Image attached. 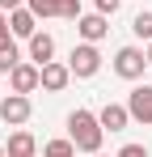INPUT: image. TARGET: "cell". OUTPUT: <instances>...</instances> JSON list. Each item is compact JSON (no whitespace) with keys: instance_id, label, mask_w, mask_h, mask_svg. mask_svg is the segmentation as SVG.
Segmentation results:
<instances>
[{"instance_id":"1","label":"cell","mask_w":152,"mask_h":157,"mask_svg":"<svg viewBox=\"0 0 152 157\" xmlns=\"http://www.w3.org/2000/svg\"><path fill=\"white\" fill-rule=\"evenodd\" d=\"M68 140L76 144V153H101V140H106V128L97 123L93 110L76 106L68 115Z\"/></svg>"},{"instance_id":"2","label":"cell","mask_w":152,"mask_h":157,"mask_svg":"<svg viewBox=\"0 0 152 157\" xmlns=\"http://www.w3.org/2000/svg\"><path fill=\"white\" fill-rule=\"evenodd\" d=\"M144 68H148V51H144V47L131 43V47H118V51H114V72L123 81H139Z\"/></svg>"},{"instance_id":"3","label":"cell","mask_w":152,"mask_h":157,"mask_svg":"<svg viewBox=\"0 0 152 157\" xmlns=\"http://www.w3.org/2000/svg\"><path fill=\"white\" fill-rule=\"evenodd\" d=\"M68 68H72V77H97V68H101V51H97V43H80V47H72V55H68Z\"/></svg>"},{"instance_id":"4","label":"cell","mask_w":152,"mask_h":157,"mask_svg":"<svg viewBox=\"0 0 152 157\" xmlns=\"http://www.w3.org/2000/svg\"><path fill=\"white\" fill-rule=\"evenodd\" d=\"M30 115H34L30 94H4V98H0V119H4L9 128H21Z\"/></svg>"},{"instance_id":"5","label":"cell","mask_w":152,"mask_h":157,"mask_svg":"<svg viewBox=\"0 0 152 157\" xmlns=\"http://www.w3.org/2000/svg\"><path fill=\"white\" fill-rule=\"evenodd\" d=\"M34 89H38V64H34V59L13 64V72H9V94H34Z\"/></svg>"},{"instance_id":"6","label":"cell","mask_w":152,"mask_h":157,"mask_svg":"<svg viewBox=\"0 0 152 157\" xmlns=\"http://www.w3.org/2000/svg\"><path fill=\"white\" fill-rule=\"evenodd\" d=\"M68 81H72V68H68V64H59V59H51V64L38 68V85H42L47 94H63V89H68Z\"/></svg>"},{"instance_id":"7","label":"cell","mask_w":152,"mask_h":157,"mask_svg":"<svg viewBox=\"0 0 152 157\" xmlns=\"http://www.w3.org/2000/svg\"><path fill=\"white\" fill-rule=\"evenodd\" d=\"M127 110H131V119L135 123H152V85H135L131 94H127Z\"/></svg>"},{"instance_id":"8","label":"cell","mask_w":152,"mask_h":157,"mask_svg":"<svg viewBox=\"0 0 152 157\" xmlns=\"http://www.w3.org/2000/svg\"><path fill=\"white\" fill-rule=\"evenodd\" d=\"M106 30H110V17H106V13H80V17H76L80 43H97V38H106Z\"/></svg>"},{"instance_id":"9","label":"cell","mask_w":152,"mask_h":157,"mask_svg":"<svg viewBox=\"0 0 152 157\" xmlns=\"http://www.w3.org/2000/svg\"><path fill=\"white\" fill-rule=\"evenodd\" d=\"M97 123H101L106 132H123L127 123H131V110H127V102H106V106L97 110Z\"/></svg>"},{"instance_id":"10","label":"cell","mask_w":152,"mask_h":157,"mask_svg":"<svg viewBox=\"0 0 152 157\" xmlns=\"http://www.w3.org/2000/svg\"><path fill=\"white\" fill-rule=\"evenodd\" d=\"M25 43H30V59H34V64H38V68H42V64H51V59H55V38H51L47 30H34V34H30V38H25Z\"/></svg>"},{"instance_id":"11","label":"cell","mask_w":152,"mask_h":157,"mask_svg":"<svg viewBox=\"0 0 152 157\" xmlns=\"http://www.w3.org/2000/svg\"><path fill=\"white\" fill-rule=\"evenodd\" d=\"M4 157H38V140H34L25 128H17L9 136V144H4Z\"/></svg>"},{"instance_id":"12","label":"cell","mask_w":152,"mask_h":157,"mask_svg":"<svg viewBox=\"0 0 152 157\" xmlns=\"http://www.w3.org/2000/svg\"><path fill=\"white\" fill-rule=\"evenodd\" d=\"M9 30H13V38H30V34L38 30V17L21 4V9H13V13H9Z\"/></svg>"},{"instance_id":"13","label":"cell","mask_w":152,"mask_h":157,"mask_svg":"<svg viewBox=\"0 0 152 157\" xmlns=\"http://www.w3.org/2000/svg\"><path fill=\"white\" fill-rule=\"evenodd\" d=\"M13 64H21V47H17V38H9V43L0 47V77H9Z\"/></svg>"},{"instance_id":"14","label":"cell","mask_w":152,"mask_h":157,"mask_svg":"<svg viewBox=\"0 0 152 157\" xmlns=\"http://www.w3.org/2000/svg\"><path fill=\"white\" fill-rule=\"evenodd\" d=\"M42 157H76V144L68 136H59V140H47L42 144Z\"/></svg>"},{"instance_id":"15","label":"cell","mask_w":152,"mask_h":157,"mask_svg":"<svg viewBox=\"0 0 152 157\" xmlns=\"http://www.w3.org/2000/svg\"><path fill=\"white\" fill-rule=\"evenodd\" d=\"M25 9L42 21V17H59V0H25Z\"/></svg>"},{"instance_id":"16","label":"cell","mask_w":152,"mask_h":157,"mask_svg":"<svg viewBox=\"0 0 152 157\" xmlns=\"http://www.w3.org/2000/svg\"><path fill=\"white\" fill-rule=\"evenodd\" d=\"M131 30H135V38H144V43H152V9H144V13H135V21H131Z\"/></svg>"},{"instance_id":"17","label":"cell","mask_w":152,"mask_h":157,"mask_svg":"<svg viewBox=\"0 0 152 157\" xmlns=\"http://www.w3.org/2000/svg\"><path fill=\"white\" fill-rule=\"evenodd\" d=\"M59 17L76 21V17H80V0H59Z\"/></svg>"},{"instance_id":"18","label":"cell","mask_w":152,"mask_h":157,"mask_svg":"<svg viewBox=\"0 0 152 157\" xmlns=\"http://www.w3.org/2000/svg\"><path fill=\"white\" fill-rule=\"evenodd\" d=\"M114 157H148V144H135V140H131V144H123Z\"/></svg>"},{"instance_id":"19","label":"cell","mask_w":152,"mask_h":157,"mask_svg":"<svg viewBox=\"0 0 152 157\" xmlns=\"http://www.w3.org/2000/svg\"><path fill=\"white\" fill-rule=\"evenodd\" d=\"M93 4H97V13H106V17H114V13H118V4H123V0H93Z\"/></svg>"},{"instance_id":"20","label":"cell","mask_w":152,"mask_h":157,"mask_svg":"<svg viewBox=\"0 0 152 157\" xmlns=\"http://www.w3.org/2000/svg\"><path fill=\"white\" fill-rule=\"evenodd\" d=\"M9 38H13V30H9V13H4V9H0V47H4V43H9Z\"/></svg>"},{"instance_id":"21","label":"cell","mask_w":152,"mask_h":157,"mask_svg":"<svg viewBox=\"0 0 152 157\" xmlns=\"http://www.w3.org/2000/svg\"><path fill=\"white\" fill-rule=\"evenodd\" d=\"M25 0H0V9H4V13H13V9H21Z\"/></svg>"},{"instance_id":"22","label":"cell","mask_w":152,"mask_h":157,"mask_svg":"<svg viewBox=\"0 0 152 157\" xmlns=\"http://www.w3.org/2000/svg\"><path fill=\"white\" fill-rule=\"evenodd\" d=\"M148 68H152V43H148Z\"/></svg>"},{"instance_id":"23","label":"cell","mask_w":152,"mask_h":157,"mask_svg":"<svg viewBox=\"0 0 152 157\" xmlns=\"http://www.w3.org/2000/svg\"><path fill=\"white\" fill-rule=\"evenodd\" d=\"M89 157H106V153H89Z\"/></svg>"},{"instance_id":"24","label":"cell","mask_w":152,"mask_h":157,"mask_svg":"<svg viewBox=\"0 0 152 157\" xmlns=\"http://www.w3.org/2000/svg\"><path fill=\"white\" fill-rule=\"evenodd\" d=\"M0 98H4V85H0Z\"/></svg>"},{"instance_id":"25","label":"cell","mask_w":152,"mask_h":157,"mask_svg":"<svg viewBox=\"0 0 152 157\" xmlns=\"http://www.w3.org/2000/svg\"><path fill=\"white\" fill-rule=\"evenodd\" d=\"M0 157H4V144H0Z\"/></svg>"}]
</instances>
